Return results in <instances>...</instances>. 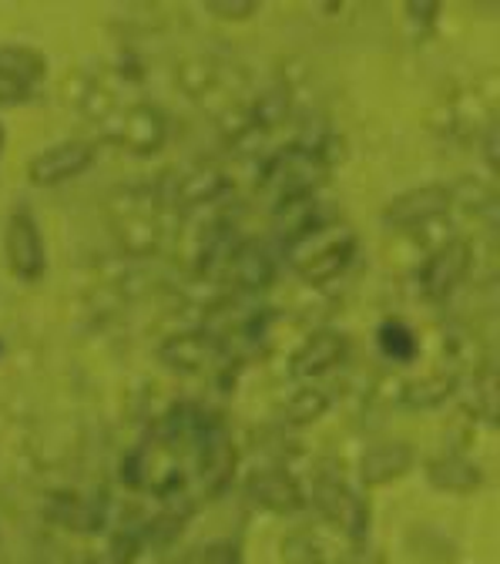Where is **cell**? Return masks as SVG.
<instances>
[{"label": "cell", "instance_id": "obj_5", "mask_svg": "<svg viewBox=\"0 0 500 564\" xmlns=\"http://www.w3.org/2000/svg\"><path fill=\"white\" fill-rule=\"evenodd\" d=\"M101 145L95 138H61L28 162V182L37 188H61L95 169Z\"/></svg>", "mask_w": 500, "mask_h": 564}, {"label": "cell", "instance_id": "obj_7", "mask_svg": "<svg viewBox=\"0 0 500 564\" xmlns=\"http://www.w3.org/2000/svg\"><path fill=\"white\" fill-rule=\"evenodd\" d=\"M470 269H474V246L470 239L454 236L423 259V265L416 269V290L423 293V300L444 303L464 286Z\"/></svg>", "mask_w": 500, "mask_h": 564}, {"label": "cell", "instance_id": "obj_14", "mask_svg": "<svg viewBox=\"0 0 500 564\" xmlns=\"http://www.w3.org/2000/svg\"><path fill=\"white\" fill-rule=\"evenodd\" d=\"M416 467V451L406 441H380L363 451L360 460V484L363 487H387L403 480Z\"/></svg>", "mask_w": 500, "mask_h": 564}, {"label": "cell", "instance_id": "obj_13", "mask_svg": "<svg viewBox=\"0 0 500 564\" xmlns=\"http://www.w3.org/2000/svg\"><path fill=\"white\" fill-rule=\"evenodd\" d=\"M249 498L275 514V518H285V514H300L306 505H309V494L303 490V484L282 467H262L249 477Z\"/></svg>", "mask_w": 500, "mask_h": 564}, {"label": "cell", "instance_id": "obj_8", "mask_svg": "<svg viewBox=\"0 0 500 564\" xmlns=\"http://www.w3.org/2000/svg\"><path fill=\"white\" fill-rule=\"evenodd\" d=\"M279 275V249L269 239H249L236 246L232 259L222 269V286L239 296H262Z\"/></svg>", "mask_w": 500, "mask_h": 564}, {"label": "cell", "instance_id": "obj_20", "mask_svg": "<svg viewBox=\"0 0 500 564\" xmlns=\"http://www.w3.org/2000/svg\"><path fill=\"white\" fill-rule=\"evenodd\" d=\"M454 390H457V377H426L403 390V403L406 406H441V403H447V397Z\"/></svg>", "mask_w": 500, "mask_h": 564}, {"label": "cell", "instance_id": "obj_6", "mask_svg": "<svg viewBox=\"0 0 500 564\" xmlns=\"http://www.w3.org/2000/svg\"><path fill=\"white\" fill-rule=\"evenodd\" d=\"M457 202V188L450 182H423L413 185L400 195H393L383 205V226L396 232H413L431 223H441L450 216V208Z\"/></svg>", "mask_w": 500, "mask_h": 564}, {"label": "cell", "instance_id": "obj_10", "mask_svg": "<svg viewBox=\"0 0 500 564\" xmlns=\"http://www.w3.org/2000/svg\"><path fill=\"white\" fill-rule=\"evenodd\" d=\"M219 357H222V343H219V336L211 333L208 326L178 329V333L165 336L162 346H159V360H162L169 370L185 373V377L205 373Z\"/></svg>", "mask_w": 500, "mask_h": 564}, {"label": "cell", "instance_id": "obj_19", "mask_svg": "<svg viewBox=\"0 0 500 564\" xmlns=\"http://www.w3.org/2000/svg\"><path fill=\"white\" fill-rule=\"evenodd\" d=\"M0 64L11 67L14 75L28 78L31 85L41 88V82L47 78V57L31 47V44H21V41H11V44H0Z\"/></svg>", "mask_w": 500, "mask_h": 564}, {"label": "cell", "instance_id": "obj_27", "mask_svg": "<svg viewBox=\"0 0 500 564\" xmlns=\"http://www.w3.org/2000/svg\"><path fill=\"white\" fill-rule=\"evenodd\" d=\"M483 155H487V165L497 169V124L493 121L483 128Z\"/></svg>", "mask_w": 500, "mask_h": 564}, {"label": "cell", "instance_id": "obj_17", "mask_svg": "<svg viewBox=\"0 0 500 564\" xmlns=\"http://www.w3.org/2000/svg\"><path fill=\"white\" fill-rule=\"evenodd\" d=\"M377 346L383 349V357H390L393 364H410L420 352V336L406 319H387L377 329Z\"/></svg>", "mask_w": 500, "mask_h": 564}, {"label": "cell", "instance_id": "obj_3", "mask_svg": "<svg viewBox=\"0 0 500 564\" xmlns=\"http://www.w3.org/2000/svg\"><path fill=\"white\" fill-rule=\"evenodd\" d=\"M356 256H360V239H356V232L329 226L316 232L313 239H306L303 246H296L290 252V262L306 286H329V282L349 272Z\"/></svg>", "mask_w": 500, "mask_h": 564}, {"label": "cell", "instance_id": "obj_18", "mask_svg": "<svg viewBox=\"0 0 500 564\" xmlns=\"http://www.w3.org/2000/svg\"><path fill=\"white\" fill-rule=\"evenodd\" d=\"M329 393L319 387H303L290 403L282 406V423L285 427H313L329 413Z\"/></svg>", "mask_w": 500, "mask_h": 564}, {"label": "cell", "instance_id": "obj_21", "mask_svg": "<svg viewBox=\"0 0 500 564\" xmlns=\"http://www.w3.org/2000/svg\"><path fill=\"white\" fill-rule=\"evenodd\" d=\"M279 554H282L285 564H329L326 561V551L319 547V541H313L303 531L285 534L282 544H279Z\"/></svg>", "mask_w": 500, "mask_h": 564}, {"label": "cell", "instance_id": "obj_24", "mask_svg": "<svg viewBox=\"0 0 500 564\" xmlns=\"http://www.w3.org/2000/svg\"><path fill=\"white\" fill-rule=\"evenodd\" d=\"M441 14H444V11H441V4H406V8H403L406 28H410L413 34H420V37L434 34V28H437Z\"/></svg>", "mask_w": 500, "mask_h": 564}, {"label": "cell", "instance_id": "obj_12", "mask_svg": "<svg viewBox=\"0 0 500 564\" xmlns=\"http://www.w3.org/2000/svg\"><path fill=\"white\" fill-rule=\"evenodd\" d=\"M232 182L222 165H192L185 169L175 185L169 188V202L178 212H198V208H216L229 195Z\"/></svg>", "mask_w": 500, "mask_h": 564}, {"label": "cell", "instance_id": "obj_26", "mask_svg": "<svg viewBox=\"0 0 500 564\" xmlns=\"http://www.w3.org/2000/svg\"><path fill=\"white\" fill-rule=\"evenodd\" d=\"M202 564H246V557L236 541H216L202 551Z\"/></svg>", "mask_w": 500, "mask_h": 564}, {"label": "cell", "instance_id": "obj_28", "mask_svg": "<svg viewBox=\"0 0 500 564\" xmlns=\"http://www.w3.org/2000/svg\"><path fill=\"white\" fill-rule=\"evenodd\" d=\"M4 149H8V128L0 121V159H4Z\"/></svg>", "mask_w": 500, "mask_h": 564}, {"label": "cell", "instance_id": "obj_22", "mask_svg": "<svg viewBox=\"0 0 500 564\" xmlns=\"http://www.w3.org/2000/svg\"><path fill=\"white\" fill-rule=\"evenodd\" d=\"M470 403H464L477 420H483L487 427H493V420H497V390H493V377L490 373H480L474 377V390L467 397Z\"/></svg>", "mask_w": 500, "mask_h": 564}, {"label": "cell", "instance_id": "obj_4", "mask_svg": "<svg viewBox=\"0 0 500 564\" xmlns=\"http://www.w3.org/2000/svg\"><path fill=\"white\" fill-rule=\"evenodd\" d=\"M162 195L124 188L118 208H111L115 239L128 256H152L162 246Z\"/></svg>", "mask_w": 500, "mask_h": 564}, {"label": "cell", "instance_id": "obj_25", "mask_svg": "<svg viewBox=\"0 0 500 564\" xmlns=\"http://www.w3.org/2000/svg\"><path fill=\"white\" fill-rule=\"evenodd\" d=\"M205 14H211V18H219V21H232V24H239V21H249V18H256L259 14V4H252V0H208L205 4Z\"/></svg>", "mask_w": 500, "mask_h": 564}, {"label": "cell", "instance_id": "obj_1", "mask_svg": "<svg viewBox=\"0 0 500 564\" xmlns=\"http://www.w3.org/2000/svg\"><path fill=\"white\" fill-rule=\"evenodd\" d=\"M0 249H4V262L8 272L18 282H41L51 269V256H47V239L44 229L34 216V208L28 202H14L8 219H4V236H0Z\"/></svg>", "mask_w": 500, "mask_h": 564}, {"label": "cell", "instance_id": "obj_9", "mask_svg": "<svg viewBox=\"0 0 500 564\" xmlns=\"http://www.w3.org/2000/svg\"><path fill=\"white\" fill-rule=\"evenodd\" d=\"M195 454H198V484L205 490V498H219L232 484L236 467H239V451L219 416H208V427L198 437Z\"/></svg>", "mask_w": 500, "mask_h": 564}, {"label": "cell", "instance_id": "obj_16", "mask_svg": "<svg viewBox=\"0 0 500 564\" xmlns=\"http://www.w3.org/2000/svg\"><path fill=\"white\" fill-rule=\"evenodd\" d=\"M352 487H346V480L339 477V474H333V470H323L319 477H316V484H313V501H316V508L323 511V518L333 524V528H343V521H346V511H349V505H352Z\"/></svg>", "mask_w": 500, "mask_h": 564}, {"label": "cell", "instance_id": "obj_2", "mask_svg": "<svg viewBox=\"0 0 500 564\" xmlns=\"http://www.w3.org/2000/svg\"><path fill=\"white\" fill-rule=\"evenodd\" d=\"M105 138L138 159H152L169 145V115L152 101H134L124 108H108L101 115Z\"/></svg>", "mask_w": 500, "mask_h": 564}, {"label": "cell", "instance_id": "obj_15", "mask_svg": "<svg viewBox=\"0 0 500 564\" xmlns=\"http://www.w3.org/2000/svg\"><path fill=\"white\" fill-rule=\"evenodd\" d=\"M426 480L441 494L467 498V494H477L483 487V470L464 454H441L434 460H426Z\"/></svg>", "mask_w": 500, "mask_h": 564}, {"label": "cell", "instance_id": "obj_23", "mask_svg": "<svg viewBox=\"0 0 500 564\" xmlns=\"http://www.w3.org/2000/svg\"><path fill=\"white\" fill-rule=\"evenodd\" d=\"M37 98V85H31L28 78L14 75L11 67L0 64V108H18Z\"/></svg>", "mask_w": 500, "mask_h": 564}, {"label": "cell", "instance_id": "obj_11", "mask_svg": "<svg viewBox=\"0 0 500 564\" xmlns=\"http://www.w3.org/2000/svg\"><path fill=\"white\" fill-rule=\"evenodd\" d=\"M349 357V339L339 329H316L309 333L290 357V377L293 380H316L343 367Z\"/></svg>", "mask_w": 500, "mask_h": 564}]
</instances>
